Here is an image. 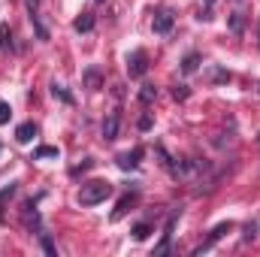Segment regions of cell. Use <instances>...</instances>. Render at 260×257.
<instances>
[{
    "instance_id": "obj_1",
    "label": "cell",
    "mask_w": 260,
    "mask_h": 257,
    "mask_svg": "<svg viewBox=\"0 0 260 257\" xmlns=\"http://www.w3.org/2000/svg\"><path fill=\"white\" fill-rule=\"evenodd\" d=\"M106 197H112V185L103 182V179H94V182H85V185H82L79 203H82V206H97V203H103Z\"/></svg>"
},
{
    "instance_id": "obj_2",
    "label": "cell",
    "mask_w": 260,
    "mask_h": 257,
    "mask_svg": "<svg viewBox=\"0 0 260 257\" xmlns=\"http://www.w3.org/2000/svg\"><path fill=\"white\" fill-rule=\"evenodd\" d=\"M145 70H148V55H145L142 49H136L127 58V73L133 79H139V76H145Z\"/></svg>"
},
{
    "instance_id": "obj_3",
    "label": "cell",
    "mask_w": 260,
    "mask_h": 257,
    "mask_svg": "<svg viewBox=\"0 0 260 257\" xmlns=\"http://www.w3.org/2000/svg\"><path fill=\"white\" fill-rule=\"evenodd\" d=\"M118 124H121V115H118V112H112V115L103 121V139H106V142L118 139Z\"/></svg>"
},
{
    "instance_id": "obj_4",
    "label": "cell",
    "mask_w": 260,
    "mask_h": 257,
    "mask_svg": "<svg viewBox=\"0 0 260 257\" xmlns=\"http://www.w3.org/2000/svg\"><path fill=\"white\" fill-rule=\"evenodd\" d=\"M230 227H233V224H218V227L212 230V236H209V239H206V242H203V245L197 248V254H203V251H209V248H212V245H215V242H218V239L224 236V233H230Z\"/></svg>"
},
{
    "instance_id": "obj_5",
    "label": "cell",
    "mask_w": 260,
    "mask_h": 257,
    "mask_svg": "<svg viewBox=\"0 0 260 257\" xmlns=\"http://www.w3.org/2000/svg\"><path fill=\"white\" fill-rule=\"evenodd\" d=\"M151 27H154V34H170L173 30V15L170 12H157L154 21H151Z\"/></svg>"
},
{
    "instance_id": "obj_6",
    "label": "cell",
    "mask_w": 260,
    "mask_h": 257,
    "mask_svg": "<svg viewBox=\"0 0 260 257\" xmlns=\"http://www.w3.org/2000/svg\"><path fill=\"white\" fill-rule=\"evenodd\" d=\"M136 197H139V194H127V197H121V200H118V209L112 212V221H118V218H124V215H127L130 206L136 203Z\"/></svg>"
},
{
    "instance_id": "obj_7",
    "label": "cell",
    "mask_w": 260,
    "mask_h": 257,
    "mask_svg": "<svg viewBox=\"0 0 260 257\" xmlns=\"http://www.w3.org/2000/svg\"><path fill=\"white\" fill-rule=\"evenodd\" d=\"M37 136V124L34 121H24V124H18V130H15V139L18 142H30Z\"/></svg>"
},
{
    "instance_id": "obj_8",
    "label": "cell",
    "mask_w": 260,
    "mask_h": 257,
    "mask_svg": "<svg viewBox=\"0 0 260 257\" xmlns=\"http://www.w3.org/2000/svg\"><path fill=\"white\" fill-rule=\"evenodd\" d=\"M24 227H27V230H34V227H40V215H37V209H34V203H27V206H24Z\"/></svg>"
},
{
    "instance_id": "obj_9",
    "label": "cell",
    "mask_w": 260,
    "mask_h": 257,
    "mask_svg": "<svg viewBox=\"0 0 260 257\" xmlns=\"http://www.w3.org/2000/svg\"><path fill=\"white\" fill-rule=\"evenodd\" d=\"M139 154H142L139 148H136V151H127V154H121V157H118V167H121V170H133V167L139 164Z\"/></svg>"
},
{
    "instance_id": "obj_10",
    "label": "cell",
    "mask_w": 260,
    "mask_h": 257,
    "mask_svg": "<svg viewBox=\"0 0 260 257\" xmlns=\"http://www.w3.org/2000/svg\"><path fill=\"white\" fill-rule=\"evenodd\" d=\"M170 236H173V218L167 221V230H164V239H160V245L154 248V254H167V251H170Z\"/></svg>"
},
{
    "instance_id": "obj_11",
    "label": "cell",
    "mask_w": 260,
    "mask_h": 257,
    "mask_svg": "<svg viewBox=\"0 0 260 257\" xmlns=\"http://www.w3.org/2000/svg\"><path fill=\"white\" fill-rule=\"evenodd\" d=\"M230 30H233L236 37H242V30H245V18H242L239 12H233V15H230Z\"/></svg>"
},
{
    "instance_id": "obj_12",
    "label": "cell",
    "mask_w": 260,
    "mask_h": 257,
    "mask_svg": "<svg viewBox=\"0 0 260 257\" xmlns=\"http://www.w3.org/2000/svg\"><path fill=\"white\" fill-rule=\"evenodd\" d=\"M73 27H76L79 34H82V30H91V27H94V15H88V12H85L82 18H76V24H73Z\"/></svg>"
},
{
    "instance_id": "obj_13",
    "label": "cell",
    "mask_w": 260,
    "mask_h": 257,
    "mask_svg": "<svg viewBox=\"0 0 260 257\" xmlns=\"http://www.w3.org/2000/svg\"><path fill=\"white\" fill-rule=\"evenodd\" d=\"M85 82H88V88H100V70H85Z\"/></svg>"
},
{
    "instance_id": "obj_14",
    "label": "cell",
    "mask_w": 260,
    "mask_h": 257,
    "mask_svg": "<svg viewBox=\"0 0 260 257\" xmlns=\"http://www.w3.org/2000/svg\"><path fill=\"white\" fill-rule=\"evenodd\" d=\"M154 97H157V88H154V85H142V91H139V100H142V103H151Z\"/></svg>"
},
{
    "instance_id": "obj_15",
    "label": "cell",
    "mask_w": 260,
    "mask_h": 257,
    "mask_svg": "<svg viewBox=\"0 0 260 257\" xmlns=\"http://www.w3.org/2000/svg\"><path fill=\"white\" fill-rule=\"evenodd\" d=\"M37 236H40V245H43V251H46V254H55V242L49 239V233H37Z\"/></svg>"
},
{
    "instance_id": "obj_16",
    "label": "cell",
    "mask_w": 260,
    "mask_h": 257,
    "mask_svg": "<svg viewBox=\"0 0 260 257\" xmlns=\"http://www.w3.org/2000/svg\"><path fill=\"white\" fill-rule=\"evenodd\" d=\"M34 157H58V148H52V145H43V148H37V154Z\"/></svg>"
},
{
    "instance_id": "obj_17",
    "label": "cell",
    "mask_w": 260,
    "mask_h": 257,
    "mask_svg": "<svg viewBox=\"0 0 260 257\" xmlns=\"http://www.w3.org/2000/svg\"><path fill=\"white\" fill-rule=\"evenodd\" d=\"M148 233H151L148 224H136V227H133V236H136V239H148Z\"/></svg>"
},
{
    "instance_id": "obj_18",
    "label": "cell",
    "mask_w": 260,
    "mask_h": 257,
    "mask_svg": "<svg viewBox=\"0 0 260 257\" xmlns=\"http://www.w3.org/2000/svg\"><path fill=\"white\" fill-rule=\"evenodd\" d=\"M197 64H200V58H197V55H188V58H185V64H182V70H185V73H194Z\"/></svg>"
},
{
    "instance_id": "obj_19",
    "label": "cell",
    "mask_w": 260,
    "mask_h": 257,
    "mask_svg": "<svg viewBox=\"0 0 260 257\" xmlns=\"http://www.w3.org/2000/svg\"><path fill=\"white\" fill-rule=\"evenodd\" d=\"M12 194H15V185H6V188L0 191V215H3V203H6V200H9Z\"/></svg>"
},
{
    "instance_id": "obj_20",
    "label": "cell",
    "mask_w": 260,
    "mask_h": 257,
    "mask_svg": "<svg viewBox=\"0 0 260 257\" xmlns=\"http://www.w3.org/2000/svg\"><path fill=\"white\" fill-rule=\"evenodd\" d=\"M6 46H9V27L0 24V52H6Z\"/></svg>"
},
{
    "instance_id": "obj_21",
    "label": "cell",
    "mask_w": 260,
    "mask_h": 257,
    "mask_svg": "<svg viewBox=\"0 0 260 257\" xmlns=\"http://www.w3.org/2000/svg\"><path fill=\"white\" fill-rule=\"evenodd\" d=\"M9 115H12L9 103H3V100H0V124H6V121H9Z\"/></svg>"
},
{
    "instance_id": "obj_22",
    "label": "cell",
    "mask_w": 260,
    "mask_h": 257,
    "mask_svg": "<svg viewBox=\"0 0 260 257\" xmlns=\"http://www.w3.org/2000/svg\"><path fill=\"white\" fill-rule=\"evenodd\" d=\"M52 94H55L58 100H64V103H70V94H67L64 88H61V85H52Z\"/></svg>"
},
{
    "instance_id": "obj_23",
    "label": "cell",
    "mask_w": 260,
    "mask_h": 257,
    "mask_svg": "<svg viewBox=\"0 0 260 257\" xmlns=\"http://www.w3.org/2000/svg\"><path fill=\"white\" fill-rule=\"evenodd\" d=\"M173 97H176V100H185V97H188V91H185V88H176V91H173Z\"/></svg>"
},
{
    "instance_id": "obj_24",
    "label": "cell",
    "mask_w": 260,
    "mask_h": 257,
    "mask_svg": "<svg viewBox=\"0 0 260 257\" xmlns=\"http://www.w3.org/2000/svg\"><path fill=\"white\" fill-rule=\"evenodd\" d=\"M212 3H215V0H206V6H212Z\"/></svg>"
},
{
    "instance_id": "obj_25",
    "label": "cell",
    "mask_w": 260,
    "mask_h": 257,
    "mask_svg": "<svg viewBox=\"0 0 260 257\" xmlns=\"http://www.w3.org/2000/svg\"><path fill=\"white\" fill-rule=\"evenodd\" d=\"M257 37H260V18H257Z\"/></svg>"
}]
</instances>
